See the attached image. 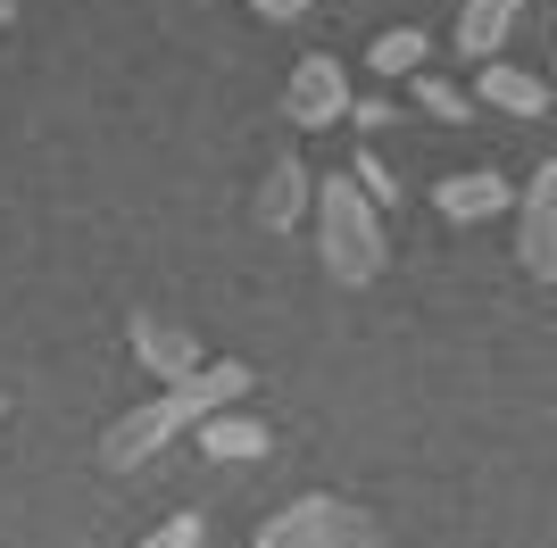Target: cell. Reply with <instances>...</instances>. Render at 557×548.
Returning a JSON list of instances; mask_svg holds the SVG:
<instances>
[{"mask_svg": "<svg viewBox=\"0 0 557 548\" xmlns=\"http://www.w3.org/2000/svg\"><path fill=\"white\" fill-rule=\"evenodd\" d=\"M242 390H250V365L242 358H200L184 383H166V399H141V408H125L109 433H100V465H109V474H134V465H150L175 433H191L200 415L233 408Z\"/></svg>", "mask_w": 557, "mask_h": 548, "instance_id": "6da1fadb", "label": "cell"}, {"mask_svg": "<svg viewBox=\"0 0 557 548\" xmlns=\"http://www.w3.org/2000/svg\"><path fill=\"white\" fill-rule=\"evenodd\" d=\"M308 216H317V258H325L333 283H374L383 274V216H374L367 183L358 175H325L308 191Z\"/></svg>", "mask_w": 557, "mask_h": 548, "instance_id": "7a4b0ae2", "label": "cell"}, {"mask_svg": "<svg viewBox=\"0 0 557 548\" xmlns=\"http://www.w3.org/2000/svg\"><path fill=\"white\" fill-rule=\"evenodd\" d=\"M250 548H383V524H374L358 499H333V490H308V499L275 507L258 524Z\"/></svg>", "mask_w": 557, "mask_h": 548, "instance_id": "3957f363", "label": "cell"}, {"mask_svg": "<svg viewBox=\"0 0 557 548\" xmlns=\"http://www.w3.org/2000/svg\"><path fill=\"white\" fill-rule=\"evenodd\" d=\"M349 67L342 59H325V50H308L300 67H292V84H283V116L300 125V134H317V125H342L349 116Z\"/></svg>", "mask_w": 557, "mask_h": 548, "instance_id": "277c9868", "label": "cell"}, {"mask_svg": "<svg viewBox=\"0 0 557 548\" xmlns=\"http://www.w3.org/2000/svg\"><path fill=\"white\" fill-rule=\"evenodd\" d=\"M516 258L533 283H557V159L524 183V216H516Z\"/></svg>", "mask_w": 557, "mask_h": 548, "instance_id": "5b68a950", "label": "cell"}, {"mask_svg": "<svg viewBox=\"0 0 557 548\" xmlns=\"http://www.w3.org/2000/svg\"><path fill=\"white\" fill-rule=\"evenodd\" d=\"M125 341H134V358L159 374V383H184L191 365H200V341H191V324H166V316H134L125 324Z\"/></svg>", "mask_w": 557, "mask_h": 548, "instance_id": "8992f818", "label": "cell"}, {"mask_svg": "<svg viewBox=\"0 0 557 548\" xmlns=\"http://www.w3.org/2000/svg\"><path fill=\"white\" fill-rule=\"evenodd\" d=\"M308 191H317V175H308V166L283 150V159L258 175V200H250V208H258V225H267V233H292V225L308 216Z\"/></svg>", "mask_w": 557, "mask_h": 548, "instance_id": "52a82bcc", "label": "cell"}, {"mask_svg": "<svg viewBox=\"0 0 557 548\" xmlns=\"http://www.w3.org/2000/svg\"><path fill=\"white\" fill-rule=\"evenodd\" d=\"M516 191H508V175L499 166H466V175H449L442 191H433V208H442L449 225H483V216H499Z\"/></svg>", "mask_w": 557, "mask_h": 548, "instance_id": "ba28073f", "label": "cell"}, {"mask_svg": "<svg viewBox=\"0 0 557 548\" xmlns=\"http://www.w3.org/2000/svg\"><path fill=\"white\" fill-rule=\"evenodd\" d=\"M474 100H483V109H499V116H541V109H549V84H541V75H524V67H508V59H483Z\"/></svg>", "mask_w": 557, "mask_h": 548, "instance_id": "9c48e42d", "label": "cell"}, {"mask_svg": "<svg viewBox=\"0 0 557 548\" xmlns=\"http://www.w3.org/2000/svg\"><path fill=\"white\" fill-rule=\"evenodd\" d=\"M516 17H524V0H458V59H499Z\"/></svg>", "mask_w": 557, "mask_h": 548, "instance_id": "30bf717a", "label": "cell"}, {"mask_svg": "<svg viewBox=\"0 0 557 548\" xmlns=\"http://www.w3.org/2000/svg\"><path fill=\"white\" fill-rule=\"evenodd\" d=\"M191 433H200V457H225V465H242V457H267V424H258V415H242V408L200 415Z\"/></svg>", "mask_w": 557, "mask_h": 548, "instance_id": "8fae6325", "label": "cell"}, {"mask_svg": "<svg viewBox=\"0 0 557 548\" xmlns=\"http://www.w3.org/2000/svg\"><path fill=\"white\" fill-rule=\"evenodd\" d=\"M424 50H433V34H424V25H383V34L367 42V67H374V75H417Z\"/></svg>", "mask_w": 557, "mask_h": 548, "instance_id": "7c38bea8", "label": "cell"}, {"mask_svg": "<svg viewBox=\"0 0 557 548\" xmlns=\"http://www.w3.org/2000/svg\"><path fill=\"white\" fill-rule=\"evenodd\" d=\"M417 109H424V116H442V125H466V116H474V100H466L449 75H417Z\"/></svg>", "mask_w": 557, "mask_h": 548, "instance_id": "4fadbf2b", "label": "cell"}, {"mask_svg": "<svg viewBox=\"0 0 557 548\" xmlns=\"http://www.w3.org/2000/svg\"><path fill=\"white\" fill-rule=\"evenodd\" d=\"M200 540H209V515H200V507H184V515H166L141 548H200Z\"/></svg>", "mask_w": 557, "mask_h": 548, "instance_id": "5bb4252c", "label": "cell"}, {"mask_svg": "<svg viewBox=\"0 0 557 548\" xmlns=\"http://www.w3.org/2000/svg\"><path fill=\"white\" fill-rule=\"evenodd\" d=\"M349 175L367 183V200H392V191H399V183H392V166L374 159V150H358V166H349Z\"/></svg>", "mask_w": 557, "mask_h": 548, "instance_id": "9a60e30c", "label": "cell"}, {"mask_svg": "<svg viewBox=\"0 0 557 548\" xmlns=\"http://www.w3.org/2000/svg\"><path fill=\"white\" fill-rule=\"evenodd\" d=\"M242 9H258V17H267V25H292V17H308L317 0H242Z\"/></svg>", "mask_w": 557, "mask_h": 548, "instance_id": "2e32d148", "label": "cell"}, {"mask_svg": "<svg viewBox=\"0 0 557 548\" xmlns=\"http://www.w3.org/2000/svg\"><path fill=\"white\" fill-rule=\"evenodd\" d=\"M349 125H392V100H349Z\"/></svg>", "mask_w": 557, "mask_h": 548, "instance_id": "e0dca14e", "label": "cell"}, {"mask_svg": "<svg viewBox=\"0 0 557 548\" xmlns=\"http://www.w3.org/2000/svg\"><path fill=\"white\" fill-rule=\"evenodd\" d=\"M17 9H25V0H0V25H9V17H17Z\"/></svg>", "mask_w": 557, "mask_h": 548, "instance_id": "ac0fdd59", "label": "cell"}, {"mask_svg": "<svg viewBox=\"0 0 557 548\" xmlns=\"http://www.w3.org/2000/svg\"><path fill=\"white\" fill-rule=\"evenodd\" d=\"M0 415H9V399H0Z\"/></svg>", "mask_w": 557, "mask_h": 548, "instance_id": "d6986e66", "label": "cell"}]
</instances>
